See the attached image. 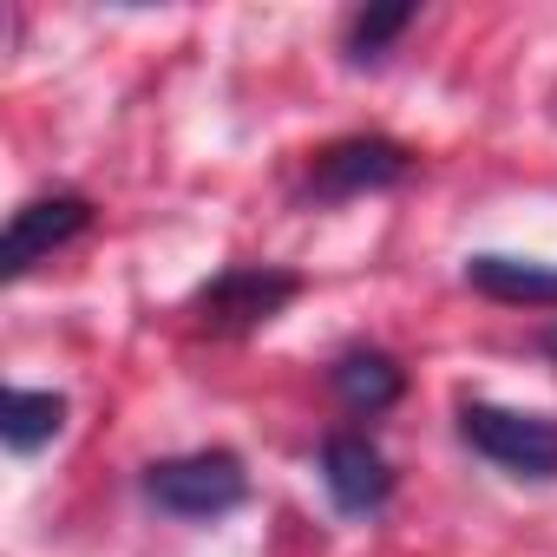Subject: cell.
Masks as SVG:
<instances>
[{
	"label": "cell",
	"mask_w": 557,
	"mask_h": 557,
	"mask_svg": "<svg viewBox=\"0 0 557 557\" xmlns=\"http://www.w3.org/2000/svg\"><path fill=\"white\" fill-rule=\"evenodd\" d=\"M459 433L479 459H492L511 479H557V420L550 413H524V407H498V400H466L459 407Z\"/></svg>",
	"instance_id": "obj_1"
},
{
	"label": "cell",
	"mask_w": 557,
	"mask_h": 557,
	"mask_svg": "<svg viewBox=\"0 0 557 557\" xmlns=\"http://www.w3.org/2000/svg\"><path fill=\"white\" fill-rule=\"evenodd\" d=\"M145 498L171 518H190V524H210V518H230L243 498H249V479H243V459L236 453H177V459H158L145 472Z\"/></svg>",
	"instance_id": "obj_2"
},
{
	"label": "cell",
	"mask_w": 557,
	"mask_h": 557,
	"mask_svg": "<svg viewBox=\"0 0 557 557\" xmlns=\"http://www.w3.org/2000/svg\"><path fill=\"white\" fill-rule=\"evenodd\" d=\"M86 223H92V203H86L79 190L27 197V203L8 216V236H0V275H8V283H21L34 262H47L53 249H66Z\"/></svg>",
	"instance_id": "obj_3"
},
{
	"label": "cell",
	"mask_w": 557,
	"mask_h": 557,
	"mask_svg": "<svg viewBox=\"0 0 557 557\" xmlns=\"http://www.w3.org/2000/svg\"><path fill=\"white\" fill-rule=\"evenodd\" d=\"M322 485L348 518H374L394 492V472H387V453L348 426V433H329V446H322Z\"/></svg>",
	"instance_id": "obj_4"
},
{
	"label": "cell",
	"mask_w": 557,
	"mask_h": 557,
	"mask_svg": "<svg viewBox=\"0 0 557 557\" xmlns=\"http://www.w3.org/2000/svg\"><path fill=\"white\" fill-rule=\"evenodd\" d=\"M394 177H407V145L394 138H342L309 164L315 197H361V190H387Z\"/></svg>",
	"instance_id": "obj_5"
},
{
	"label": "cell",
	"mask_w": 557,
	"mask_h": 557,
	"mask_svg": "<svg viewBox=\"0 0 557 557\" xmlns=\"http://www.w3.org/2000/svg\"><path fill=\"white\" fill-rule=\"evenodd\" d=\"M296 296V275H275V269H230L223 283L203 296V309L216 315V322H230V329H256V322H269L275 309H283Z\"/></svg>",
	"instance_id": "obj_6"
},
{
	"label": "cell",
	"mask_w": 557,
	"mask_h": 557,
	"mask_svg": "<svg viewBox=\"0 0 557 557\" xmlns=\"http://www.w3.org/2000/svg\"><path fill=\"white\" fill-rule=\"evenodd\" d=\"M466 283L492 302H518V309H557V269L550 262H524V256H472Z\"/></svg>",
	"instance_id": "obj_7"
},
{
	"label": "cell",
	"mask_w": 557,
	"mask_h": 557,
	"mask_svg": "<svg viewBox=\"0 0 557 557\" xmlns=\"http://www.w3.org/2000/svg\"><path fill=\"white\" fill-rule=\"evenodd\" d=\"M66 426V400L47 394V387H14L8 407H0V440H8V453H40L53 446Z\"/></svg>",
	"instance_id": "obj_8"
},
{
	"label": "cell",
	"mask_w": 557,
	"mask_h": 557,
	"mask_svg": "<svg viewBox=\"0 0 557 557\" xmlns=\"http://www.w3.org/2000/svg\"><path fill=\"white\" fill-rule=\"evenodd\" d=\"M400 368L387 361V355H348L342 368H335V394H342V407L355 413V420H374V413H387L394 400H400Z\"/></svg>",
	"instance_id": "obj_9"
},
{
	"label": "cell",
	"mask_w": 557,
	"mask_h": 557,
	"mask_svg": "<svg viewBox=\"0 0 557 557\" xmlns=\"http://www.w3.org/2000/svg\"><path fill=\"white\" fill-rule=\"evenodd\" d=\"M413 27V8H368L348 21V60H381L394 34Z\"/></svg>",
	"instance_id": "obj_10"
}]
</instances>
